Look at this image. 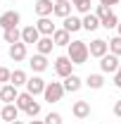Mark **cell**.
I'll return each mask as SVG.
<instances>
[{
  "label": "cell",
  "instance_id": "1",
  "mask_svg": "<svg viewBox=\"0 0 121 124\" xmlns=\"http://www.w3.org/2000/svg\"><path fill=\"white\" fill-rule=\"evenodd\" d=\"M67 57L71 60V64H86V60L90 57L88 55V43L86 41H71L69 46H67Z\"/></svg>",
  "mask_w": 121,
  "mask_h": 124
},
{
  "label": "cell",
  "instance_id": "2",
  "mask_svg": "<svg viewBox=\"0 0 121 124\" xmlns=\"http://www.w3.org/2000/svg\"><path fill=\"white\" fill-rule=\"evenodd\" d=\"M95 17L100 19V26H105L107 31H109V29H116V24H119V17L114 15V12H112L107 5H97Z\"/></svg>",
  "mask_w": 121,
  "mask_h": 124
},
{
  "label": "cell",
  "instance_id": "3",
  "mask_svg": "<svg viewBox=\"0 0 121 124\" xmlns=\"http://www.w3.org/2000/svg\"><path fill=\"white\" fill-rule=\"evenodd\" d=\"M43 98H45V103H60L62 98H64V86H62L60 81H50L45 84V91H43Z\"/></svg>",
  "mask_w": 121,
  "mask_h": 124
},
{
  "label": "cell",
  "instance_id": "4",
  "mask_svg": "<svg viewBox=\"0 0 121 124\" xmlns=\"http://www.w3.org/2000/svg\"><path fill=\"white\" fill-rule=\"evenodd\" d=\"M119 57L116 55H112V53H107V55H102L100 57V69L105 72V74H114L116 69H119Z\"/></svg>",
  "mask_w": 121,
  "mask_h": 124
},
{
  "label": "cell",
  "instance_id": "5",
  "mask_svg": "<svg viewBox=\"0 0 121 124\" xmlns=\"http://www.w3.org/2000/svg\"><path fill=\"white\" fill-rule=\"evenodd\" d=\"M71 69H74V64H71V60H69L67 55H60V57L55 60V72H57V77L64 79V77H69V74H74Z\"/></svg>",
  "mask_w": 121,
  "mask_h": 124
},
{
  "label": "cell",
  "instance_id": "6",
  "mask_svg": "<svg viewBox=\"0 0 121 124\" xmlns=\"http://www.w3.org/2000/svg\"><path fill=\"white\" fill-rule=\"evenodd\" d=\"M19 22H21V15L14 12V10H7V12H2V15H0V26H2V31L17 26Z\"/></svg>",
  "mask_w": 121,
  "mask_h": 124
},
{
  "label": "cell",
  "instance_id": "7",
  "mask_svg": "<svg viewBox=\"0 0 121 124\" xmlns=\"http://www.w3.org/2000/svg\"><path fill=\"white\" fill-rule=\"evenodd\" d=\"M71 112H74L76 119H88L90 117V103L88 100H76L71 105Z\"/></svg>",
  "mask_w": 121,
  "mask_h": 124
},
{
  "label": "cell",
  "instance_id": "8",
  "mask_svg": "<svg viewBox=\"0 0 121 124\" xmlns=\"http://www.w3.org/2000/svg\"><path fill=\"white\" fill-rule=\"evenodd\" d=\"M107 41H102V38H95V41H90V46H88V55H93V57H102V55H107Z\"/></svg>",
  "mask_w": 121,
  "mask_h": 124
},
{
  "label": "cell",
  "instance_id": "9",
  "mask_svg": "<svg viewBox=\"0 0 121 124\" xmlns=\"http://www.w3.org/2000/svg\"><path fill=\"white\" fill-rule=\"evenodd\" d=\"M64 93H76L81 91V86H83V79L76 77V74H69V77H64Z\"/></svg>",
  "mask_w": 121,
  "mask_h": 124
},
{
  "label": "cell",
  "instance_id": "10",
  "mask_svg": "<svg viewBox=\"0 0 121 124\" xmlns=\"http://www.w3.org/2000/svg\"><path fill=\"white\" fill-rule=\"evenodd\" d=\"M17 95H19V93H17V86H12V84H2V86H0V100H2L5 105H7V103H14Z\"/></svg>",
  "mask_w": 121,
  "mask_h": 124
},
{
  "label": "cell",
  "instance_id": "11",
  "mask_svg": "<svg viewBox=\"0 0 121 124\" xmlns=\"http://www.w3.org/2000/svg\"><path fill=\"white\" fill-rule=\"evenodd\" d=\"M45 91V81L40 77H31L26 79V93H31V95H38V93Z\"/></svg>",
  "mask_w": 121,
  "mask_h": 124
},
{
  "label": "cell",
  "instance_id": "12",
  "mask_svg": "<svg viewBox=\"0 0 121 124\" xmlns=\"http://www.w3.org/2000/svg\"><path fill=\"white\" fill-rule=\"evenodd\" d=\"M36 29H38L40 36H52V33H55V24H52L50 17H40V19L36 22Z\"/></svg>",
  "mask_w": 121,
  "mask_h": 124
},
{
  "label": "cell",
  "instance_id": "13",
  "mask_svg": "<svg viewBox=\"0 0 121 124\" xmlns=\"http://www.w3.org/2000/svg\"><path fill=\"white\" fill-rule=\"evenodd\" d=\"M7 53H10V57H12L14 62H21V60H26V43H21V41H19V43H12Z\"/></svg>",
  "mask_w": 121,
  "mask_h": 124
},
{
  "label": "cell",
  "instance_id": "14",
  "mask_svg": "<svg viewBox=\"0 0 121 124\" xmlns=\"http://www.w3.org/2000/svg\"><path fill=\"white\" fill-rule=\"evenodd\" d=\"M52 7H55L52 0H36V5H33V10H36L38 17H50L52 15Z\"/></svg>",
  "mask_w": 121,
  "mask_h": 124
},
{
  "label": "cell",
  "instance_id": "15",
  "mask_svg": "<svg viewBox=\"0 0 121 124\" xmlns=\"http://www.w3.org/2000/svg\"><path fill=\"white\" fill-rule=\"evenodd\" d=\"M17 117H19V108L14 103H7L5 108L0 110V119H5V122H14Z\"/></svg>",
  "mask_w": 121,
  "mask_h": 124
},
{
  "label": "cell",
  "instance_id": "16",
  "mask_svg": "<svg viewBox=\"0 0 121 124\" xmlns=\"http://www.w3.org/2000/svg\"><path fill=\"white\" fill-rule=\"evenodd\" d=\"M38 38H40V33H38V29L36 26H24L21 29V43H38Z\"/></svg>",
  "mask_w": 121,
  "mask_h": 124
},
{
  "label": "cell",
  "instance_id": "17",
  "mask_svg": "<svg viewBox=\"0 0 121 124\" xmlns=\"http://www.w3.org/2000/svg\"><path fill=\"white\" fill-rule=\"evenodd\" d=\"M31 69H33V72H38V74H40V72H45L47 69V57L45 55H40V53H36V55H33V57H31Z\"/></svg>",
  "mask_w": 121,
  "mask_h": 124
},
{
  "label": "cell",
  "instance_id": "18",
  "mask_svg": "<svg viewBox=\"0 0 121 124\" xmlns=\"http://www.w3.org/2000/svg\"><path fill=\"white\" fill-rule=\"evenodd\" d=\"M71 7H74V5H71L69 0L55 2V7H52V15H57V17H62V19H64V17H69V15H71Z\"/></svg>",
  "mask_w": 121,
  "mask_h": 124
},
{
  "label": "cell",
  "instance_id": "19",
  "mask_svg": "<svg viewBox=\"0 0 121 124\" xmlns=\"http://www.w3.org/2000/svg\"><path fill=\"white\" fill-rule=\"evenodd\" d=\"M52 43L55 46H69L71 43V33L64 29H55V33H52Z\"/></svg>",
  "mask_w": 121,
  "mask_h": 124
},
{
  "label": "cell",
  "instance_id": "20",
  "mask_svg": "<svg viewBox=\"0 0 121 124\" xmlns=\"http://www.w3.org/2000/svg\"><path fill=\"white\" fill-rule=\"evenodd\" d=\"M36 48H38V53H40V55L52 53V48H55V43H52V36H40V38H38V43H36Z\"/></svg>",
  "mask_w": 121,
  "mask_h": 124
},
{
  "label": "cell",
  "instance_id": "21",
  "mask_svg": "<svg viewBox=\"0 0 121 124\" xmlns=\"http://www.w3.org/2000/svg\"><path fill=\"white\" fill-rule=\"evenodd\" d=\"M97 26H100V19L93 15V12L83 15V19H81V29H86V31H95Z\"/></svg>",
  "mask_w": 121,
  "mask_h": 124
},
{
  "label": "cell",
  "instance_id": "22",
  "mask_svg": "<svg viewBox=\"0 0 121 124\" xmlns=\"http://www.w3.org/2000/svg\"><path fill=\"white\" fill-rule=\"evenodd\" d=\"M64 31H69V33H76V31H81V19L74 15H69V17H64V26H62Z\"/></svg>",
  "mask_w": 121,
  "mask_h": 124
},
{
  "label": "cell",
  "instance_id": "23",
  "mask_svg": "<svg viewBox=\"0 0 121 124\" xmlns=\"http://www.w3.org/2000/svg\"><path fill=\"white\" fill-rule=\"evenodd\" d=\"M2 38H5V43H10V46H12V43H19V41H21V31L17 29V26L5 29L2 31Z\"/></svg>",
  "mask_w": 121,
  "mask_h": 124
},
{
  "label": "cell",
  "instance_id": "24",
  "mask_svg": "<svg viewBox=\"0 0 121 124\" xmlns=\"http://www.w3.org/2000/svg\"><path fill=\"white\" fill-rule=\"evenodd\" d=\"M26 79H29V77H26V72H21V69H14V72L10 74V84L19 88V86H26Z\"/></svg>",
  "mask_w": 121,
  "mask_h": 124
},
{
  "label": "cell",
  "instance_id": "25",
  "mask_svg": "<svg viewBox=\"0 0 121 124\" xmlns=\"http://www.w3.org/2000/svg\"><path fill=\"white\" fill-rule=\"evenodd\" d=\"M31 103H33V95H31V93H26V91L19 93V95H17V100H14V105H17L19 110H26Z\"/></svg>",
  "mask_w": 121,
  "mask_h": 124
},
{
  "label": "cell",
  "instance_id": "26",
  "mask_svg": "<svg viewBox=\"0 0 121 124\" xmlns=\"http://www.w3.org/2000/svg\"><path fill=\"white\" fill-rule=\"evenodd\" d=\"M86 86H90V88L97 91V88H102V86H105V77H102V74H90V77L86 79Z\"/></svg>",
  "mask_w": 121,
  "mask_h": 124
},
{
  "label": "cell",
  "instance_id": "27",
  "mask_svg": "<svg viewBox=\"0 0 121 124\" xmlns=\"http://www.w3.org/2000/svg\"><path fill=\"white\" fill-rule=\"evenodd\" d=\"M107 48H109V53H112V55H116V57H119V55H121V36H114V38L107 43Z\"/></svg>",
  "mask_w": 121,
  "mask_h": 124
},
{
  "label": "cell",
  "instance_id": "28",
  "mask_svg": "<svg viewBox=\"0 0 121 124\" xmlns=\"http://www.w3.org/2000/svg\"><path fill=\"white\" fill-rule=\"evenodd\" d=\"M71 5H74L81 15H88L90 12V0H71Z\"/></svg>",
  "mask_w": 121,
  "mask_h": 124
},
{
  "label": "cell",
  "instance_id": "29",
  "mask_svg": "<svg viewBox=\"0 0 121 124\" xmlns=\"http://www.w3.org/2000/svg\"><path fill=\"white\" fill-rule=\"evenodd\" d=\"M24 112H26L29 117H38V115H40V103H36V100H33V103H31V105L24 110Z\"/></svg>",
  "mask_w": 121,
  "mask_h": 124
},
{
  "label": "cell",
  "instance_id": "30",
  "mask_svg": "<svg viewBox=\"0 0 121 124\" xmlns=\"http://www.w3.org/2000/svg\"><path fill=\"white\" fill-rule=\"evenodd\" d=\"M45 124H62V115L60 112H50L45 117Z\"/></svg>",
  "mask_w": 121,
  "mask_h": 124
},
{
  "label": "cell",
  "instance_id": "31",
  "mask_svg": "<svg viewBox=\"0 0 121 124\" xmlns=\"http://www.w3.org/2000/svg\"><path fill=\"white\" fill-rule=\"evenodd\" d=\"M10 74H12V72H10L7 67H0V84H5V81H10Z\"/></svg>",
  "mask_w": 121,
  "mask_h": 124
},
{
  "label": "cell",
  "instance_id": "32",
  "mask_svg": "<svg viewBox=\"0 0 121 124\" xmlns=\"http://www.w3.org/2000/svg\"><path fill=\"white\" fill-rule=\"evenodd\" d=\"M114 86H116V88H121V64H119V69L114 72Z\"/></svg>",
  "mask_w": 121,
  "mask_h": 124
},
{
  "label": "cell",
  "instance_id": "33",
  "mask_svg": "<svg viewBox=\"0 0 121 124\" xmlns=\"http://www.w3.org/2000/svg\"><path fill=\"white\" fill-rule=\"evenodd\" d=\"M114 115H116V117H121V100H116V103H114Z\"/></svg>",
  "mask_w": 121,
  "mask_h": 124
},
{
  "label": "cell",
  "instance_id": "34",
  "mask_svg": "<svg viewBox=\"0 0 121 124\" xmlns=\"http://www.w3.org/2000/svg\"><path fill=\"white\" fill-rule=\"evenodd\" d=\"M121 0H100V5H107V7H109V5H119Z\"/></svg>",
  "mask_w": 121,
  "mask_h": 124
},
{
  "label": "cell",
  "instance_id": "35",
  "mask_svg": "<svg viewBox=\"0 0 121 124\" xmlns=\"http://www.w3.org/2000/svg\"><path fill=\"white\" fill-rule=\"evenodd\" d=\"M31 124H45L43 119H31Z\"/></svg>",
  "mask_w": 121,
  "mask_h": 124
},
{
  "label": "cell",
  "instance_id": "36",
  "mask_svg": "<svg viewBox=\"0 0 121 124\" xmlns=\"http://www.w3.org/2000/svg\"><path fill=\"white\" fill-rule=\"evenodd\" d=\"M116 29H119V36H121V22H119V24H116Z\"/></svg>",
  "mask_w": 121,
  "mask_h": 124
},
{
  "label": "cell",
  "instance_id": "37",
  "mask_svg": "<svg viewBox=\"0 0 121 124\" xmlns=\"http://www.w3.org/2000/svg\"><path fill=\"white\" fill-rule=\"evenodd\" d=\"M10 124H24V122H19V119H14V122H10Z\"/></svg>",
  "mask_w": 121,
  "mask_h": 124
},
{
  "label": "cell",
  "instance_id": "38",
  "mask_svg": "<svg viewBox=\"0 0 121 124\" xmlns=\"http://www.w3.org/2000/svg\"><path fill=\"white\" fill-rule=\"evenodd\" d=\"M55 2H62V0H55Z\"/></svg>",
  "mask_w": 121,
  "mask_h": 124
},
{
  "label": "cell",
  "instance_id": "39",
  "mask_svg": "<svg viewBox=\"0 0 121 124\" xmlns=\"http://www.w3.org/2000/svg\"><path fill=\"white\" fill-rule=\"evenodd\" d=\"M0 86H2V84H0Z\"/></svg>",
  "mask_w": 121,
  "mask_h": 124
},
{
  "label": "cell",
  "instance_id": "40",
  "mask_svg": "<svg viewBox=\"0 0 121 124\" xmlns=\"http://www.w3.org/2000/svg\"><path fill=\"white\" fill-rule=\"evenodd\" d=\"M10 2H12V0H10Z\"/></svg>",
  "mask_w": 121,
  "mask_h": 124
}]
</instances>
